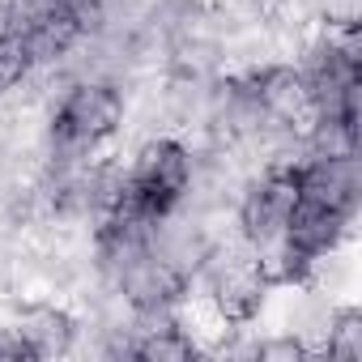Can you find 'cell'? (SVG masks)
Masks as SVG:
<instances>
[{
    "instance_id": "6da1fadb",
    "label": "cell",
    "mask_w": 362,
    "mask_h": 362,
    "mask_svg": "<svg viewBox=\"0 0 362 362\" xmlns=\"http://www.w3.org/2000/svg\"><path fill=\"white\" fill-rule=\"evenodd\" d=\"M5 315L18 328V337L26 341L30 358L52 362V358L77 354L81 315H77V307L69 298H60V294H13Z\"/></svg>"
},
{
    "instance_id": "7a4b0ae2",
    "label": "cell",
    "mask_w": 362,
    "mask_h": 362,
    "mask_svg": "<svg viewBox=\"0 0 362 362\" xmlns=\"http://www.w3.org/2000/svg\"><path fill=\"white\" fill-rule=\"evenodd\" d=\"M247 69H252V90H256V103L264 107V115L294 132H307L315 119V103H311V90H307V77L298 73V64L264 60V64H247Z\"/></svg>"
},
{
    "instance_id": "3957f363",
    "label": "cell",
    "mask_w": 362,
    "mask_h": 362,
    "mask_svg": "<svg viewBox=\"0 0 362 362\" xmlns=\"http://www.w3.org/2000/svg\"><path fill=\"white\" fill-rule=\"evenodd\" d=\"M298 197L358 218V205H362V166H358V158H307L298 166Z\"/></svg>"
},
{
    "instance_id": "277c9868",
    "label": "cell",
    "mask_w": 362,
    "mask_h": 362,
    "mask_svg": "<svg viewBox=\"0 0 362 362\" xmlns=\"http://www.w3.org/2000/svg\"><path fill=\"white\" fill-rule=\"evenodd\" d=\"M286 239L298 243V247L311 252V256L345 252V247H354V239H358V218L337 214V209H324V205L298 197V205H294V214H290V222H286Z\"/></svg>"
},
{
    "instance_id": "5b68a950",
    "label": "cell",
    "mask_w": 362,
    "mask_h": 362,
    "mask_svg": "<svg viewBox=\"0 0 362 362\" xmlns=\"http://www.w3.org/2000/svg\"><path fill=\"white\" fill-rule=\"evenodd\" d=\"M132 358H141V362H192V358H205V345L197 341V332L188 324H175V328L136 337Z\"/></svg>"
},
{
    "instance_id": "8992f818",
    "label": "cell",
    "mask_w": 362,
    "mask_h": 362,
    "mask_svg": "<svg viewBox=\"0 0 362 362\" xmlns=\"http://www.w3.org/2000/svg\"><path fill=\"white\" fill-rule=\"evenodd\" d=\"M307 158H358V119L345 115H315L303 132Z\"/></svg>"
},
{
    "instance_id": "52a82bcc",
    "label": "cell",
    "mask_w": 362,
    "mask_h": 362,
    "mask_svg": "<svg viewBox=\"0 0 362 362\" xmlns=\"http://www.w3.org/2000/svg\"><path fill=\"white\" fill-rule=\"evenodd\" d=\"M324 358L328 362H362V307L354 298H341L337 303Z\"/></svg>"
},
{
    "instance_id": "ba28073f",
    "label": "cell",
    "mask_w": 362,
    "mask_h": 362,
    "mask_svg": "<svg viewBox=\"0 0 362 362\" xmlns=\"http://www.w3.org/2000/svg\"><path fill=\"white\" fill-rule=\"evenodd\" d=\"M35 73V64H30V52H26V39L22 35H13V30H5L0 26V94H9V90H18L26 77Z\"/></svg>"
},
{
    "instance_id": "9c48e42d",
    "label": "cell",
    "mask_w": 362,
    "mask_h": 362,
    "mask_svg": "<svg viewBox=\"0 0 362 362\" xmlns=\"http://www.w3.org/2000/svg\"><path fill=\"white\" fill-rule=\"evenodd\" d=\"M256 362H307V345L290 328H273L256 337Z\"/></svg>"
}]
</instances>
